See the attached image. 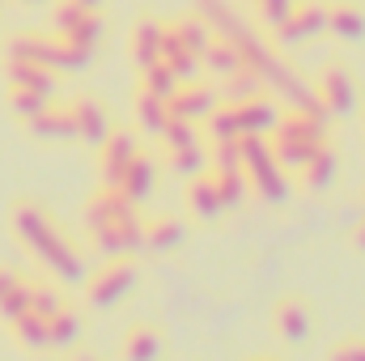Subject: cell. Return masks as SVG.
<instances>
[{
  "mask_svg": "<svg viewBox=\"0 0 365 361\" xmlns=\"http://www.w3.org/2000/svg\"><path fill=\"white\" fill-rule=\"evenodd\" d=\"M13 234L21 238V247L43 264L47 272H56L60 280H81V255H77V247L56 230V221L38 208V204H30V200H17L13 204Z\"/></svg>",
  "mask_w": 365,
  "mask_h": 361,
  "instance_id": "1",
  "label": "cell"
},
{
  "mask_svg": "<svg viewBox=\"0 0 365 361\" xmlns=\"http://www.w3.org/2000/svg\"><path fill=\"white\" fill-rule=\"evenodd\" d=\"M136 285H140V268H136L128 255H110V260L86 280V302H90L93 310H110V306H119Z\"/></svg>",
  "mask_w": 365,
  "mask_h": 361,
  "instance_id": "2",
  "label": "cell"
},
{
  "mask_svg": "<svg viewBox=\"0 0 365 361\" xmlns=\"http://www.w3.org/2000/svg\"><path fill=\"white\" fill-rule=\"evenodd\" d=\"M276 336L284 345H306L310 332H314V315H310V302L306 298H280L272 310Z\"/></svg>",
  "mask_w": 365,
  "mask_h": 361,
  "instance_id": "3",
  "label": "cell"
},
{
  "mask_svg": "<svg viewBox=\"0 0 365 361\" xmlns=\"http://www.w3.org/2000/svg\"><path fill=\"white\" fill-rule=\"evenodd\" d=\"M314 98L323 102V111H336V115H349V111L357 106V86H353V77L344 73V64H327V68L319 73Z\"/></svg>",
  "mask_w": 365,
  "mask_h": 361,
  "instance_id": "4",
  "label": "cell"
},
{
  "mask_svg": "<svg viewBox=\"0 0 365 361\" xmlns=\"http://www.w3.org/2000/svg\"><path fill=\"white\" fill-rule=\"evenodd\" d=\"M136 136L132 132H110L102 145H98V175H102V187H115L119 175L128 171V162L136 158Z\"/></svg>",
  "mask_w": 365,
  "mask_h": 361,
  "instance_id": "5",
  "label": "cell"
},
{
  "mask_svg": "<svg viewBox=\"0 0 365 361\" xmlns=\"http://www.w3.org/2000/svg\"><path fill=\"white\" fill-rule=\"evenodd\" d=\"M162 353H166V336L153 323H132L123 332L119 361H162Z\"/></svg>",
  "mask_w": 365,
  "mask_h": 361,
  "instance_id": "6",
  "label": "cell"
},
{
  "mask_svg": "<svg viewBox=\"0 0 365 361\" xmlns=\"http://www.w3.org/2000/svg\"><path fill=\"white\" fill-rule=\"evenodd\" d=\"M68 111H73V128H77V141H86V145H102L106 136H110V119H106V111L93 102V98H73L68 102Z\"/></svg>",
  "mask_w": 365,
  "mask_h": 361,
  "instance_id": "7",
  "label": "cell"
},
{
  "mask_svg": "<svg viewBox=\"0 0 365 361\" xmlns=\"http://www.w3.org/2000/svg\"><path fill=\"white\" fill-rule=\"evenodd\" d=\"M323 26H327V9L314 4V0H302V4H293L289 17L280 21V39H284V43L314 39V34H323Z\"/></svg>",
  "mask_w": 365,
  "mask_h": 361,
  "instance_id": "8",
  "label": "cell"
},
{
  "mask_svg": "<svg viewBox=\"0 0 365 361\" xmlns=\"http://www.w3.org/2000/svg\"><path fill=\"white\" fill-rule=\"evenodd\" d=\"M26 128H30L34 141H51V145L77 141V128H73V111H68V106H51V102H47L34 119H26Z\"/></svg>",
  "mask_w": 365,
  "mask_h": 361,
  "instance_id": "9",
  "label": "cell"
},
{
  "mask_svg": "<svg viewBox=\"0 0 365 361\" xmlns=\"http://www.w3.org/2000/svg\"><path fill=\"white\" fill-rule=\"evenodd\" d=\"M166 111H170V119H187V123H195V119H204V115H212L217 111V98L212 90H200V86H182L166 98Z\"/></svg>",
  "mask_w": 365,
  "mask_h": 361,
  "instance_id": "10",
  "label": "cell"
},
{
  "mask_svg": "<svg viewBox=\"0 0 365 361\" xmlns=\"http://www.w3.org/2000/svg\"><path fill=\"white\" fill-rule=\"evenodd\" d=\"M187 208H191V217H200V221H212V217H221L225 213V204H221V191H217V179L212 175H191L187 183Z\"/></svg>",
  "mask_w": 365,
  "mask_h": 361,
  "instance_id": "11",
  "label": "cell"
},
{
  "mask_svg": "<svg viewBox=\"0 0 365 361\" xmlns=\"http://www.w3.org/2000/svg\"><path fill=\"white\" fill-rule=\"evenodd\" d=\"M153 183H158V171H153V162H149V153H140L136 149V158L128 162V171L119 175V191L132 200V204H140V200H149V191H153Z\"/></svg>",
  "mask_w": 365,
  "mask_h": 361,
  "instance_id": "12",
  "label": "cell"
},
{
  "mask_svg": "<svg viewBox=\"0 0 365 361\" xmlns=\"http://www.w3.org/2000/svg\"><path fill=\"white\" fill-rule=\"evenodd\" d=\"M336 171H340V162H336V153L323 145V149H314V158L302 166V187H306V191H327V187L336 183Z\"/></svg>",
  "mask_w": 365,
  "mask_h": 361,
  "instance_id": "13",
  "label": "cell"
},
{
  "mask_svg": "<svg viewBox=\"0 0 365 361\" xmlns=\"http://www.w3.org/2000/svg\"><path fill=\"white\" fill-rule=\"evenodd\" d=\"M13 327V340L26 349V353H43V349H51V336H47V319L43 315H21V319H13L9 323Z\"/></svg>",
  "mask_w": 365,
  "mask_h": 361,
  "instance_id": "14",
  "label": "cell"
},
{
  "mask_svg": "<svg viewBox=\"0 0 365 361\" xmlns=\"http://www.w3.org/2000/svg\"><path fill=\"white\" fill-rule=\"evenodd\" d=\"M145 247L149 251H175V247H182V221L170 217V213L145 221Z\"/></svg>",
  "mask_w": 365,
  "mask_h": 361,
  "instance_id": "15",
  "label": "cell"
},
{
  "mask_svg": "<svg viewBox=\"0 0 365 361\" xmlns=\"http://www.w3.org/2000/svg\"><path fill=\"white\" fill-rule=\"evenodd\" d=\"M327 26L340 34V39H361V30H365V13H361V4H353V0H336V4H327Z\"/></svg>",
  "mask_w": 365,
  "mask_h": 361,
  "instance_id": "16",
  "label": "cell"
},
{
  "mask_svg": "<svg viewBox=\"0 0 365 361\" xmlns=\"http://www.w3.org/2000/svg\"><path fill=\"white\" fill-rule=\"evenodd\" d=\"M162 30H166V26H158V21H149V17L136 26V34H132V56H136L140 68H149V64L162 60Z\"/></svg>",
  "mask_w": 365,
  "mask_h": 361,
  "instance_id": "17",
  "label": "cell"
},
{
  "mask_svg": "<svg viewBox=\"0 0 365 361\" xmlns=\"http://www.w3.org/2000/svg\"><path fill=\"white\" fill-rule=\"evenodd\" d=\"M47 336H51V349H73V345L81 340V319L60 306V310L47 319Z\"/></svg>",
  "mask_w": 365,
  "mask_h": 361,
  "instance_id": "18",
  "label": "cell"
},
{
  "mask_svg": "<svg viewBox=\"0 0 365 361\" xmlns=\"http://www.w3.org/2000/svg\"><path fill=\"white\" fill-rule=\"evenodd\" d=\"M136 119H140V128H145V132H162V128H166V119H170L166 98L140 90V93H136Z\"/></svg>",
  "mask_w": 365,
  "mask_h": 361,
  "instance_id": "19",
  "label": "cell"
},
{
  "mask_svg": "<svg viewBox=\"0 0 365 361\" xmlns=\"http://www.w3.org/2000/svg\"><path fill=\"white\" fill-rule=\"evenodd\" d=\"M212 179H217V191H221V204H225V208H238V204L247 200V175H242V166L217 171Z\"/></svg>",
  "mask_w": 365,
  "mask_h": 361,
  "instance_id": "20",
  "label": "cell"
},
{
  "mask_svg": "<svg viewBox=\"0 0 365 361\" xmlns=\"http://www.w3.org/2000/svg\"><path fill=\"white\" fill-rule=\"evenodd\" d=\"M47 102H51L47 93H34V90H21V86H9V106H13V115H21V119H34V115H38Z\"/></svg>",
  "mask_w": 365,
  "mask_h": 361,
  "instance_id": "21",
  "label": "cell"
},
{
  "mask_svg": "<svg viewBox=\"0 0 365 361\" xmlns=\"http://www.w3.org/2000/svg\"><path fill=\"white\" fill-rule=\"evenodd\" d=\"M21 315H30V280H17V289L0 302V319H4V323H13V319H21Z\"/></svg>",
  "mask_w": 365,
  "mask_h": 361,
  "instance_id": "22",
  "label": "cell"
},
{
  "mask_svg": "<svg viewBox=\"0 0 365 361\" xmlns=\"http://www.w3.org/2000/svg\"><path fill=\"white\" fill-rule=\"evenodd\" d=\"M60 306H64V302H60V293H56L51 285H34V280H30V310H34V315L51 319Z\"/></svg>",
  "mask_w": 365,
  "mask_h": 361,
  "instance_id": "23",
  "label": "cell"
},
{
  "mask_svg": "<svg viewBox=\"0 0 365 361\" xmlns=\"http://www.w3.org/2000/svg\"><path fill=\"white\" fill-rule=\"evenodd\" d=\"M170 166L179 171V175H200L204 171V149L200 145H182V149H170Z\"/></svg>",
  "mask_w": 365,
  "mask_h": 361,
  "instance_id": "24",
  "label": "cell"
},
{
  "mask_svg": "<svg viewBox=\"0 0 365 361\" xmlns=\"http://www.w3.org/2000/svg\"><path fill=\"white\" fill-rule=\"evenodd\" d=\"M327 361H365V340H344V345H336Z\"/></svg>",
  "mask_w": 365,
  "mask_h": 361,
  "instance_id": "25",
  "label": "cell"
},
{
  "mask_svg": "<svg viewBox=\"0 0 365 361\" xmlns=\"http://www.w3.org/2000/svg\"><path fill=\"white\" fill-rule=\"evenodd\" d=\"M293 4H297V0H259V13H264V17L272 13V21H284Z\"/></svg>",
  "mask_w": 365,
  "mask_h": 361,
  "instance_id": "26",
  "label": "cell"
},
{
  "mask_svg": "<svg viewBox=\"0 0 365 361\" xmlns=\"http://www.w3.org/2000/svg\"><path fill=\"white\" fill-rule=\"evenodd\" d=\"M17 280H21V276H17L13 268H0V302H4V298L17 289Z\"/></svg>",
  "mask_w": 365,
  "mask_h": 361,
  "instance_id": "27",
  "label": "cell"
},
{
  "mask_svg": "<svg viewBox=\"0 0 365 361\" xmlns=\"http://www.w3.org/2000/svg\"><path fill=\"white\" fill-rule=\"evenodd\" d=\"M353 247H357V251H365V217L353 225Z\"/></svg>",
  "mask_w": 365,
  "mask_h": 361,
  "instance_id": "28",
  "label": "cell"
},
{
  "mask_svg": "<svg viewBox=\"0 0 365 361\" xmlns=\"http://www.w3.org/2000/svg\"><path fill=\"white\" fill-rule=\"evenodd\" d=\"M68 361H98V357H93V353H73Z\"/></svg>",
  "mask_w": 365,
  "mask_h": 361,
  "instance_id": "29",
  "label": "cell"
},
{
  "mask_svg": "<svg viewBox=\"0 0 365 361\" xmlns=\"http://www.w3.org/2000/svg\"><path fill=\"white\" fill-rule=\"evenodd\" d=\"M73 4H81V9H98V0H73Z\"/></svg>",
  "mask_w": 365,
  "mask_h": 361,
  "instance_id": "30",
  "label": "cell"
},
{
  "mask_svg": "<svg viewBox=\"0 0 365 361\" xmlns=\"http://www.w3.org/2000/svg\"><path fill=\"white\" fill-rule=\"evenodd\" d=\"M247 361H276V357H247Z\"/></svg>",
  "mask_w": 365,
  "mask_h": 361,
  "instance_id": "31",
  "label": "cell"
}]
</instances>
